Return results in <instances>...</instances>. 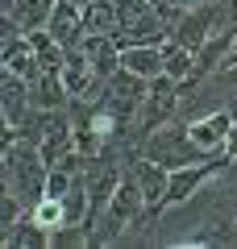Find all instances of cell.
<instances>
[{
  "instance_id": "cell-3",
  "label": "cell",
  "mask_w": 237,
  "mask_h": 249,
  "mask_svg": "<svg viewBox=\"0 0 237 249\" xmlns=\"http://www.w3.org/2000/svg\"><path fill=\"white\" fill-rule=\"evenodd\" d=\"M229 166H233V162H229L225 154H212V158H204V162L175 166V170H171V183H167V208H183V204H192L204 187H208L217 175H225Z\"/></svg>"
},
{
  "instance_id": "cell-15",
  "label": "cell",
  "mask_w": 237,
  "mask_h": 249,
  "mask_svg": "<svg viewBox=\"0 0 237 249\" xmlns=\"http://www.w3.org/2000/svg\"><path fill=\"white\" fill-rule=\"evenodd\" d=\"M29 88H34V104L38 108H67L71 104V91L67 83H62V71H38V79H29Z\"/></svg>"
},
{
  "instance_id": "cell-16",
  "label": "cell",
  "mask_w": 237,
  "mask_h": 249,
  "mask_svg": "<svg viewBox=\"0 0 237 249\" xmlns=\"http://www.w3.org/2000/svg\"><path fill=\"white\" fill-rule=\"evenodd\" d=\"M83 29H88V34L117 37V29H121L117 0H83Z\"/></svg>"
},
{
  "instance_id": "cell-17",
  "label": "cell",
  "mask_w": 237,
  "mask_h": 249,
  "mask_svg": "<svg viewBox=\"0 0 237 249\" xmlns=\"http://www.w3.org/2000/svg\"><path fill=\"white\" fill-rule=\"evenodd\" d=\"M162 58H167V75H171V79H179V83L192 79V71H196V50H192V46L167 37V42H162Z\"/></svg>"
},
{
  "instance_id": "cell-10",
  "label": "cell",
  "mask_w": 237,
  "mask_h": 249,
  "mask_svg": "<svg viewBox=\"0 0 237 249\" xmlns=\"http://www.w3.org/2000/svg\"><path fill=\"white\" fill-rule=\"evenodd\" d=\"M46 29H50V37L59 46H67V50L83 46V37H88V29H83V0H59L54 13H50V21H46Z\"/></svg>"
},
{
  "instance_id": "cell-4",
  "label": "cell",
  "mask_w": 237,
  "mask_h": 249,
  "mask_svg": "<svg viewBox=\"0 0 237 249\" xmlns=\"http://www.w3.org/2000/svg\"><path fill=\"white\" fill-rule=\"evenodd\" d=\"M34 108L38 104H34L29 79H21L13 71H0V121H4V129H21Z\"/></svg>"
},
{
  "instance_id": "cell-9",
  "label": "cell",
  "mask_w": 237,
  "mask_h": 249,
  "mask_svg": "<svg viewBox=\"0 0 237 249\" xmlns=\"http://www.w3.org/2000/svg\"><path fill=\"white\" fill-rule=\"evenodd\" d=\"M0 71H13V75H21V79H38L42 58H38L34 37H29L25 29H17V34L4 37V46H0Z\"/></svg>"
},
{
  "instance_id": "cell-11",
  "label": "cell",
  "mask_w": 237,
  "mask_h": 249,
  "mask_svg": "<svg viewBox=\"0 0 237 249\" xmlns=\"http://www.w3.org/2000/svg\"><path fill=\"white\" fill-rule=\"evenodd\" d=\"M83 54L92 58V67H96L100 83H108L117 71H121V46H117V37L88 34V37H83Z\"/></svg>"
},
{
  "instance_id": "cell-7",
  "label": "cell",
  "mask_w": 237,
  "mask_h": 249,
  "mask_svg": "<svg viewBox=\"0 0 237 249\" xmlns=\"http://www.w3.org/2000/svg\"><path fill=\"white\" fill-rule=\"evenodd\" d=\"M204 245H217V249H233L237 245V208L233 212H212L208 220L200 224V232L171 241V249H204Z\"/></svg>"
},
{
  "instance_id": "cell-20",
  "label": "cell",
  "mask_w": 237,
  "mask_h": 249,
  "mask_svg": "<svg viewBox=\"0 0 237 249\" xmlns=\"http://www.w3.org/2000/svg\"><path fill=\"white\" fill-rule=\"evenodd\" d=\"M154 9H158L154 0H117V13H121V29L138 25V21H141V17H150ZM121 29H117V34H121Z\"/></svg>"
},
{
  "instance_id": "cell-8",
  "label": "cell",
  "mask_w": 237,
  "mask_h": 249,
  "mask_svg": "<svg viewBox=\"0 0 237 249\" xmlns=\"http://www.w3.org/2000/svg\"><path fill=\"white\" fill-rule=\"evenodd\" d=\"M62 83H67L71 100H100L104 83H100V75H96V67H92V58L83 54V46L67 50V58H62Z\"/></svg>"
},
{
  "instance_id": "cell-19",
  "label": "cell",
  "mask_w": 237,
  "mask_h": 249,
  "mask_svg": "<svg viewBox=\"0 0 237 249\" xmlns=\"http://www.w3.org/2000/svg\"><path fill=\"white\" fill-rule=\"evenodd\" d=\"M83 245H92L88 224H59L50 232V249H83Z\"/></svg>"
},
{
  "instance_id": "cell-21",
  "label": "cell",
  "mask_w": 237,
  "mask_h": 249,
  "mask_svg": "<svg viewBox=\"0 0 237 249\" xmlns=\"http://www.w3.org/2000/svg\"><path fill=\"white\" fill-rule=\"evenodd\" d=\"M225 158L237 166V124H233V133H229V142H225Z\"/></svg>"
},
{
  "instance_id": "cell-23",
  "label": "cell",
  "mask_w": 237,
  "mask_h": 249,
  "mask_svg": "<svg viewBox=\"0 0 237 249\" xmlns=\"http://www.w3.org/2000/svg\"><path fill=\"white\" fill-rule=\"evenodd\" d=\"M171 4H179V9H192V4H204V0H171Z\"/></svg>"
},
{
  "instance_id": "cell-22",
  "label": "cell",
  "mask_w": 237,
  "mask_h": 249,
  "mask_svg": "<svg viewBox=\"0 0 237 249\" xmlns=\"http://www.w3.org/2000/svg\"><path fill=\"white\" fill-rule=\"evenodd\" d=\"M225 67H237V29H233V46H229V58H225Z\"/></svg>"
},
{
  "instance_id": "cell-12",
  "label": "cell",
  "mask_w": 237,
  "mask_h": 249,
  "mask_svg": "<svg viewBox=\"0 0 237 249\" xmlns=\"http://www.w3.org/2000/svg\"><path fill=\"white\" fill-rule=\"evenodd\" d=\"M121 67L141 79H158L167 75V58H162V46H125L121 50Z\"/></svg>"
},
{
  "instance_id": "cell-14",
  "label": "cell",
  "mask_w": 237,
  "mask_h": 249,
  "mask_svg": "<svg viewBox=\"0 0 237 249\" xmlns=\"http://www.w3.org/2000/svg\"><path fill=\"white\" fill-rule=\"evenodd\" d=\"M54 4L59 0H4V17H13L25 34H34V29H46Z\"/></svg>"
},
{
  "instance_id": "cell-24",
  "label": "cell",
  "mask_w": 237,
  "mask_h": 249,
  "mask_svg": "<svg viewBox=\"0 0 237 249\" xmlns=\"http://www.w3.org/2000/svg\"><path fill=\"white\" fill-rule=\"evenodd\" d=\"M154 4H158V0H154Z\"/></svg>"
},
{
  "instance_id": "cell-18",
  "label": "cell",
  "mask_w": 237,
  "mask_h": 249,
  "mask_svg": "<svg viewBox=\"0 0 237 249\" xmlns=\"http://www.w3.org/2000/svg\"><path fill=\"white\" fill-rule=\"evenodd\" d=\"M29 216H34L42 229H50V232H54L59 224H67V204H62L59 196H42L34 208H29Z\"/></svg>"
},
{
  "instance_id": "cell-5",
  "label": "cell",
  "mask_w": 237,
  "mask_h": 249,
  "mask_svg": "<svg viewBox=\"0 0 237 249\" xmlns=\"http://www.w3.org/2000/svg\"><path fill=\"white\" fill-rule=\"evenodd\" d=\"M129 175L138 178L141 196H146L150 212H167V183H171V166H162V162L146 158V154H133L129 158Z\"/></svg>"
},
{
  "instance_id": "cell-6",
  "label": "cell",
  "mask_w": 237,
  "mask_h": 249,
  "mask_svg": "<svg viewBox=\"0 0 237 249\" xmlns=\"http://www.w3.org/2000/svg\"><path fill=\"white\" fill-rule=\"evenodd\" d=\"M233 124H237L233 108H212V112L187 121V133H192V142L200 145L204 154H225V142H229V133H233Z\"/></svg>"
},
{
  "instance_id": "cell-2",
  "label": "cell",
  "mask_w": 237,
  "mask_h": 249,
  "mask_svg": "<svg viewBox=\"0 0 237 249\" xmlns=\"http://www.w3.org/2000/svg\"><path fill=\"white\" fill-rule=\"evenodd\" d=\"M141 154L154 162H162V166H187V162H204L212 158V154H204L200 145L192 142V133H187V121L183 116H171V121H162L158 129H150L146 142H141Z\"/></svg>"
},
{
  "instance_id": "cell-1",
  "label": "cell",
  "mask_w": 237,
  "mask_h": 249,
  "mask_svg": "<svg viewBox=\"0 0 237 249\" xmlns=\"http://www.w3.org/2000/svg\"><path fill=\"white\" fill-rule=\"evenodd\" d=\"M46 178H50V162L34 142L9 133L4 129V145H0V187L13 191L25 208H34L46 196Z\"/></svg>"
},
{
  "instance_id": "cell-13",
  "label": "cell",
  "mask_w": 237,
  "mask_h": 249,
  "mask_svg": "<svg viewBox=\"0 0 237 249\" xmlns=\"http://www.w3.org/2000/svg\"><path fill=\"white\" fill-rule=\"evenodd\" d=\"M0 249H50V229H42L25 212L9 232H0Z\"/></svg>"
}]
</instances>
